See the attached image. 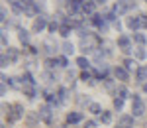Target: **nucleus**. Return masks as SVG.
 Returning a JSON list of instances; mask_svg holds the SVG:
<instances>
[{"instance_id": "1", "label": "nucleus", "mask_w": 147, "mask_h": 128, "mask_svg": "<svg viewBox=\"0 0 147 128\" xmlns=\"http://www.w3.org/2000/svg\"><path fill=\"white\" fill-rule=\"evenodd\" d=\"M131 114L134 116H141V114H145V105H143V101L134 95V103H131Z\"/></svg>"}, {"instance_id": "2", "label": "nucleus", "mask_w": 147, "mask_h": 128, "mask_svg": "<svg viewBox=\"0 0 147 128\" xmlns=\"http://www.w3.org/2000/svg\"><path fill=\"white\" fill-rule=\"evenodd\" d=\"M12 110H14V112H10V114H8V122H16V120H20V118L24 116L22 105H12Z\"/></svg>"}, {"instance_id": "3", "label": "nucleus", "mask_w": 147, "mask_h": 128, "mask_svg": "<svg viewBox=\"0 0 147 128\" xmlns=\"http://www.w3.org/2000/svg\"><path fill=\"white\" fill-rule=\"evenodd\" d=\"M125 24H127V28H129V30H137V28H141V26H143V18H141V16H129Z\"/></svg>"}, {"instance_id": "4", "label": "nucleus", "mask_w": 147, "mask_h": 128, "mask_svg": "<svg viewBox=\"0 0 147 128\" xmlns=\"http://www.w3.org/2000/svg\"><path fill=\"white\" fill-rule=\"evenodd\" d=\"M45 26H47V20L43 18V16H37V18L34 20V32H35V34L43 32V30H45Z\"/></svg>"}, {"instance_id": "5", "label": "nucleus", "mask_w": 147, "mask_h": 128, "mask_svg": "<svg viewBox=\"0 0 147 128\" xmlns=\"http://www.w3.org/2000/svg\"><path fill=\"white\" fill-rule=\"evenodd\" d=\"M37 114H39V118H41V120H45L47 124H49V122H51V118H53V116H51V108H49L47 105H43V106H41Z\"/></svg>"}, {"instance_id": "6", "label": "nucleus", "mask_w": 147, "mask_h": 128, "mask_svg": "<svg viewBox=\"0 0 147 128\" xmlns=\"http://www.w3.org/2000/svg\"><path fill=\"white\" fill-rule=\"evenodd\" d=\"M114 75H116V79H120V81H127L129 71L125 69V67H116V69H114Z\"/></svg>"}, {"instance_id": "7", "label": "nucleus", "mask_w": 147, "mask_h": 128, "mask_svg": "<svg viewBox=\"0 0 147 128\" xmlns=\"http://www.w3.org/2000/svg\"><path fill=\"white\" fill-rule=\"evenodd\" d=\"M136 79H137V83L147 81V67H139V69L136 71Z\"/></svg>"}, {"instance_id": "8", "label": "nucleus", "mask_w": 147, "mask_h": 128, "mask_svg": "<svg viewBox=\"0 0 147 128\" xmlns=\"http://www.w3.org/2000/svg\"><path fill=\"white\" fill-rule=\"evenodd\" d=\"M24 95L28 97V99H35V95H37V91H35V87L34 85H24Z\"/></svg>"}, {"instance_id": "9", "label": "nucleus", "mask_w": 147, "mask_h": 128, "mask_svg": "<svg viewBox=\"0 0 147 128\" xmlns=\"http://www.w3.org/2000/svg\"><path fill=\"white\" fill-rule=\"evenodd\" d=\"M80 120H82V114H80V112H69L67 114L69 124H77V122H80Z\"/></svg>"}, {"instance_id": "10", "label": "nucleus", "mask_w": 147, "mask_h": 128, "mask_svg": "<svg viewBox=\"0 0 147 128\" xmlns=\"http://www.w3.org/2000/svg\"><path fill=\"white\" fill-rule=\"evenodd\" d=\"M120 126L131 128V126H134V116H127V114H124V116L120 118Z\"/></svg>"}, {"instance_id": "11", "label": "nucleus", "mask_w": 147, "mask_h": 128, "mask_svg": "<svg viewBox=\"0 0 147 128\" xmlns=\"http://www.w3.org/2000/svg\"><path fill=\"white\" fill-rule=\"evenodd\" d=\"M8 57H10L12 63H16V61L20 59V51H18L16 47H8Z\"/></svg>"}, {"instance_id": "12", "label": "nucleus", "mask_w": 147, "mask_h": 128, "mask_svg": "<svg viewBox=\"0 0 147 128\" xmlns=\"http://www.w3.org/2000/svg\"><path fill=\"white\" fill-rule=\"evenodd\" d=\"M118 46L122 47V51L127 49V47H129V37H127V35H120V37H118Z\"/></svg>"}, {"instance_id": "13", "label": "nucleus", "mask_w": 147, "mask_h": 128, "mask_svg": "<svg viewBox=\"0 0 147 128\" xmlns=\"http://www.w3.org/2000/svg\"><path fill=\"white\" fill-rule=\"evenodd\" d=\"M77 103H79V106H86V105H90V99H88V95H79Z\"/></svg>"}, {"instance_id": "14", "label": "nucleus", "mask_w": 147, "mask_h": 128, "mask_svg": "<svg viewBox=\"0 0 147 128\" xmlns=\"http://www.w3.org/2000/svg\"><path fill=\"white\" fill-rule=\"evenodd\" d=\"M104 89H106L108 93H116V91H118V89L114 87V81H112V79H104Z\"/></svg>"}, {"instance_id": "15", "label": "nucleus", "mask_w": 147, "mask_h": 128, "mask_svg": "<svg viewBox=\"0 0 147 128\" xmlns=\"http://www.w3.org/2000/svg\"><path fill=\"white\" fill-rule=\"evenodd\" d=\"M63 51H65V55H73V53H75V46H73L71 42H65V44H63Z\"/></svg>"}, {"instance_id": "16", "label": "nucleus", "mask_w": 147, "mask_h": 128, "mask_svg": "<svg viewBox=\"0 0 147 128\" xmlns=\"http://www.w3.org/2000/svg\"><path fill=\"white\" fill-rule=\"evenodd\" d=\"M88 110H90L92 114H102V112H104L98 103H90V105H88Z\"/></svg>"}, {"instance_id": "17", "label": "nucleus", "mask_w": 147, "mask_h": 128, "mask_svg": "<svg viewBox=\"0 0 147 128\" xmlns=\"http://www.w3.org/2000/svg\"><path fill=\"white\" fill-rule=\"evenodd\" d=\"M77 65H79L80 69H88V67H90V61H88L86 57H79L77 59Z\"/></svg>"}, {"instance_id": "18", "label": "nucleus", "mask_w": 147, "mask_h": 128, "mask_svg": "<svg viewBox=\"0 0 147 128\" xmlns=\"http://www.w3.org/2000/svg\"><path fill=\"white\" fill-rule=\"evenodd\" d=\"M124 65H125V69H127V71H137V69H139V67L136 65V61H134V59H125Z\"/></svg>"}, {"instance_id": "19", "label": "nucleus", "mask_w": 147, "mask_h": 128, "mask_svg": "<svg viewBox=\"0 0 147 128\" xmlns=\"http://www.w3.org/2000/svg\"><path fill=\"white\" fill-rule=\"evenodd\" d=\"M82 12L84 14H92L94 12V4L92 2H82Z\"/></svg>"}, {"instance_id": "20", "label": "nucleus", "mask_w": 147, "mask_h": 128, "mask_svg": "<svg viewBox=\"0 0 147 128\" xmlns=\"http://www.w3.org/2000/svg\"><path fill=\"white\" fill-rule=\"evenodd\" d=\"M59 32H61V35H63V37H67V35L71 34V26H69V24L65 22L63 26H61V28H59Z\"/></svg>"}, {"instance_id": "21", "label": "nucleus", "mask_w": 147, "mask_h": 128, "mask_svg": "<svg viewBox=\"0 0 147 128\" xmlns=\"http://www.w3.org/2000/svg\"><path fill=\"white\" fill-rule=\"evenodd\" d=\"M18 37H20V42H22V44H28V39H30V34H28L26 30H20V32H18Z\"/></svg>"}, {"instance_id": "22", "label": "nucleus", "mask_w": 147, "mask_h": 128, "mask_svg": "<svg viewBox=\"0 0 147 128\" xmlns=\"http://www.w3.org/2000/svg\"><path fill=\"white\" fill-rule=\"evenodd\" d=\"M100 120L104 122V124H110V122H112V112H102Z\"/></svg>"}, {"instance_id": "23", "label": "nucleus", "mask_w": 147, "mask_h": 128, "mask_svg": "<svg viewBox=\"0 0 147 128\" xmlns=\"http://www.w3.org/2000/svg\"><path fill=\"white\" fill-rule=\"evenodd\" d=\"M26 120H28V124H30V126H34L35 122L39 120V114H28V116H26Z\"/></svg>"}, {"instance_id": "24", "label": "nucleus", "mask_w": 147, "mask_h": 128, "mask_svg": "<svg viewBox=\"0 0 147 128\" xmlns=\"http://www.w3.org/2000/svg\"><path fill=\"white\" fill-rule=\"evenodd\" d=\"M136 57L139 59V61H143V59L147 57V53H145V49H143V47H137V51H136Z\"/></svg>"}, {"instance_id": "25", "label": "nucleus", "mask_w": 147, "mask_h": 128, "mask_svg": "<svg viewBox=\"0 0 147 128\" xmlns=\"http://www.w3.org/2000/svg\"><path fill=\"white\" fill-rule=\"evenodd\" d=\"M134 39H136V42L139 44V46H143V44L147 42V37H145L143 34H134Z\"/></svg>"}, {"instance_id": "26", "label": "nucleus", "mask_w": 147, "mask_h": 128, "mask_svg": "<svg viewBox=\"0 0 147 128\" xmlns=\"http://www.w3.org/2000/svg\"><path fill=\"white\" fill-rule=\"evenodd\" d=\"M116 95H118V99H125V97H127V89H125V87H118Z\"/></svg>"}, {"instance_id": "27", "label": "nucleus", "mask_w": 147, "mask_h": 128, "mask_svg": "<svg viewBox=\"0 0 147 128\" xmlns=\"http://www.w3.org/2000/svg\"><path fill=\"white\" fill-rule=\"evenodd\" d=\"M67 99H69V93L65 91V89H61V91H59V101H61V105L67 103Z\"/></svg>"}, {"instance_id": "28", "label": "nucleus", "mask_w": 147, "mask_h": 128, "mask_svg": "<svg viewBox=\"0 0 147 128\" xmlns=\"http://www.w3.org/2000/svg\"><path fill=\"white\" fill-rule=\"evenodd\" d=\"M43 47H45V53H47V55H51V53H53V49H55V46H53L51 42H45Z\"/></svg>"}, {"instance_id": "29", "label": "nucleus", "mask_w": 147, "mask_h": 128, "mask_svg": "<svg viewBox=\"0 0 147 128\" xmlns=\"http://www.w3.org/2000/svg\"><path fill=\"white\" fill-rule=\"evenodd\" d=\"M0 61H2V67H8V65L12 63V61H10V57H8V53H2Z\"/></svg>"}, {"instance_id": "30", "label": "nucleus", "mask_w": 147, "mask_h": 128, "mask_svg": "<svg viewBox=\"0 0 147 128\" xmlns=\"http://www.w3.org/2000/svg\"><path fill=\"white\" fill-rule=\"evenodd\" d=\"M114 106H116L118 110H122V108H124V99H114Z\"/></svg>"}, {"instance_id": "31", "label": "nucleus", "mask_w": 147, "mask_h": 128, "mask_svg": "<svg viewBox=\"0 0 147 128\" xmlns=\"http://www.w3.org/2000/svg\"><path fill=\"white\" fill-rule=\"evenodd\" d=\"M57 30H59V24H57V22L49 24V32H57Z\"/></svg>"}, {"instance_id": "32", "label": "nucleus", "mask_w": 147, "mask_h": 128, "mask_svg": "<svg viewBox=\"0 0 147 128\" xmlns=\"http://www.w3.org/2000/svg\"><path fill=\"white\" fill-rule=\"evenodd\" d=\"M57 61H59L61 67H67V57H57Z\"/></svg>"}, {"instance_id": "33", "label": "nucleus", "mask_w": 147, "mask_h": 128, "mask_svg": "<svg viewBox=\"0 0 147 128\" xmlns=\"http://www.w3.org/2000/svg\"><path fill=\"white\" fill-rule=\"evenodd\" d=\"M84 128H96V122H94V120H88V122H86V126Z\"/></svg>"}, {"instance_id": "34", "label": "nucleus", "mask_w": 147, "mask_h": 128, "mask_svg": "<svg viewBox=\"0 0 147 128\" xmlns=\"http://www.w3.org/2000/svg\"><path fill=\"white\" fill-rule=\"evenodd\" d=\"M8 44V37H6V34H2V46H6Z\"/></svg>"}, {"instance_id": "35", "label": "nucleus", "mask_w": 147, "mask_h": 128, "mask_svg": "<svg viewBox=\"0 0 147 128\" xmlns=\"http://www.w3.org/2000/svg\"><path fill=\"white\" fill-rule=\"evenodd\" d=\"M143 18V28H147V16H141Z\"/></svg>"}, {"instance_id": "36", "label": "nucleus", "mask_w": 147, "mask_h": 128, "mask_svg": "<svg viewBox=\"0 0 147 128\" xmlns=\"http://www.w3.org/2000/svg\"><path fill=\"white\" fill-rule=\"evenodd\" d=\"M143 91H145V93H147V83H143Z\"/></svg>"}, {"instance_id": "37", "label": "nucleus", "mask_w": 147, "mask_h": 128, "mask_svg": "<svg viewBox=\"0 0 147 128\" xmlns=\"http://www.w3.org/2000/svg\"><path fill=\"white\" fill-rule=\"evenodd\" d=\"M116 128H124V126H120V124H118V126H116Z\"/></svg>"}, {"instance_id": "38", "label": "nucleus", "mask_w": 147, "mask_h": 128, "mask_svg": "<svg viewBox=\"0 0 147 128\" xmlns=\"http://www.w3.org/2000/svg\"><path fill=\"white\" fill-rule=\"evenodd\" d=\"M98 2H104V0H98Z\"/></svg>"}]
</instances>
